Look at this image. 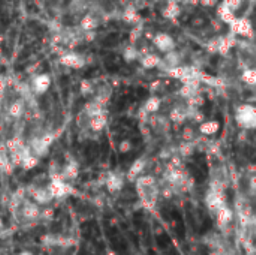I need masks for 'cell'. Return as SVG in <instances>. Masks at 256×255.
I'll use <instances>...</instances> for the list:
<instances>
[{
    "label": "cell",
    "instance_id": "obj_1",
    "mask_svg": "<svg viewBox=\"0 0 256 255\" xmlns=\"http://www.w3.org/2000/svg\"><path fill=\"white\" fill-rule=\"evenodd\" d=\"M236 122L243 131H250L256 128V110L250 104H243L236 110Z\"/></svg>",
    "mask_w": 256,
    "mask_h": 255
},
{
    "label": "cell",
    "instance_id": "obj_2",
    "mask_svg": "<svg viewBox=\"0 0 256 255\" xmlns=\"http://www.w3.org/2000/svg\"><path fill=\"white\" fill-rule=\"evenodd\" d=\"M136 185V192L138 197L142 203L144 207L147 209H154V206L158 204L159 200V185H141V183H135Z\"/></svg>",
    "mask_w": 256,
    "mask_h": 255
},
{
    "label": "cell",
    "instance_id": "obj_3",
    "mask_svg": "<svg viewBox=\"0 0 256 255\" xmlns=\"http://www.w3.org/2000/svg\"><path fill=\"white\" fill-rule=\"evenodd\" d=\"M46 188H48V191H50V194L52 195L54 200L56 198H64V197H68V195L75 192L72 185L69 182L62 180L60 177H52Z\"/></svg>",
    "mask_w": 256,
    "mask_h": 255
},
{
    "label": "cell",
    "instance_id": "obj_4",
    "mask_svg": "<svg viewBox=\"0 0 256 255\" xmlns=\"http://www.w3.org/2000/svg\"><path fill=\"white\" fill-rule=\"evenodd\" d=\"M147 125L159 135H165L171 131V120L168 119V116H164V114H150L148 117V122Z\"/></svg>",
    "mask_w": 256,
    "mask_h": 255
},
{
    "label": "cell",
    "instance_id": "obj_5",
    "mask_svg": "<svg viewBox=\"0 0 256 255\" xmlns=\"http://www.w3.org/2000/svg\"><path fill=\"white\" fill-rule=\"evenodd\" d=\"M206 204H207V207H208V210L212 213H216L219 209L226 206V195H225V192L208 189V192L206 195Z\"/></svg>",
    "mask_w": 256,
    "mask_h": 255
},
{
    "label": "cell",
    "instance_id": "obj_6",
    "mask_svg": "<svg viewBox=\"0 0 256 255\" xmlns=\"http://www.w3.org/2000/svg\"><path fill=\"white\" fill-rule=\"evenodd\" d=\"M51 86V77L48 74H38L33 77L32 83H30V89L33 92L34 96L44 95Z\"/></svg>",
    "mask_w": 256,
    "mask_h": 255
},
{
    "label": "cell",
    "instance_id": "obj_7",
    "mask_svg": "<svg viewBox=\"0 0 256 255\" xmlns=\"http://www.w3.org/2000/svg\"><path fill=\"white\" fill-rule=\"evenodd\" d=\"M231 32L234 35H242V36H249L252 38L254 36V29H252V23L242 17V18H236L232 23H231Z\"/></svg>",
    "mask_w": 256,
    "mask_h": 255
},
{
    "label": "cell",
    "instance_id": "obj_8",
    "mask_svg": "<svg viewBox=\"0 0 256 255\" xmlns=\"http://www.w3.org/2000/svg\"><path fill=\"white\" fill-rule=\"evenodd\" d=\"M26 113H27V104H26V101L24 99H21V98H15L10 104H9V107H8V110H6V114L12 119V120H20V119H22L24 116H26Z\"/></svg>",
    "mask_w": 256,
    "mask_h": 255
},
{
    "label": "cell",
    "instance_id": "obj_9",
    "mask_svg": "<svg viewBox=\"0 0 256 255\" xmlns=\"http://www.w3.org/2000/svg\"><path fill=\"white\" fill-rule=\"evenodd\" d=\"M27 147L30 150V153L34 156V158H44L50 153V147L45 146L42 141H40V137H30L28 138V143H27Z\"/></svg>",
    "mask_w": 256,
    "mask_h": 255
},
{
    "label": "cell",
    "instance_id": "obj_10",
    "mask_svg": "<svg viewBox=\"0 0 256 255\" xmlns=\"http://www.w3.org/2000/svg\"><path fill=\"white\" fill-rule=\"evenodd\" d=\"M153 42L162 53H171L176 48V42H174L172 36H170L168 33H158L153 38Z\"/></svg>",
    "mask_w": 256,
    "mask_h": 255
},
{
    "label": "cell",
    "instance_id": "obj_11",
    "mask_svg": "<svg viewBox=\"0 0 256 255\" xmlns=\"http://www.w3.org/2000/svg\"><path fill=\"white\" fill-rule=\"evenodd\" d=\"M60 62L64 66L72 68V69H81L87 63V60L84 59V56L76 54V53H66V54H63L62 59H60Z\"/></svg>",
    "mask_w": 256,
    "mask_h": 255
},
{
    "label": "cell",
    "instance_id": "obj_12",
    "mask_svg": "<svg viewBox=\"0 0 256 255\" xmlns=\"http://www.w3.org/2000/svg\"><path fill=\"white\" fill-rule=\"evenodd\" d=\"M105 185L110 192H112V194L120 192L124 186V174L123 173H110L105 180Z\"/></svg>",
    "mask_w": 256,
    "mask_h": 255
},
{
    "label": "cell",
    "instance_id": "obj_13",
    "mask_svg": "<svg viewBox=\"0 0 256 255\" xmlns=\"http://www.w3.org/2000/svg\"><path fill=\"white\" fill-rule=\"evenodd\" d=\"M93 96H94V99H93L94 102H98L100 105H105L110 101V98L112 96V87L108 83H102V84L94 87V95Z\"/></svg>",
    "mask_w": 256,
    "mask_h": 255
},
{
    "label": "cell",
    "instance_id": "obj_14",
    "mask_svg": "<svg viewBox=\"0 0 256 255\" xmlns=\"http://www.w3.org/2000/svg\"><path fill=\"white\" fill-rule=\"evenodd\" d=\"M214 215H216L218 227H219L220 230L225 228V227H228V225H231L232 221H234V212H232L228 206H224V207L219 209Z\"/></svg>",
    "mask_w": 256,
    "mask_h": 255
},
{
    "label": "cell",
    "instance_id": "obj_15",
    "mask_svg": "<svg viewBox=\"0 0 256 255\" xmlns=\"http://www.w3.org/2000/svg\"><path fill=\"white\" fill-rule=\"evenodd\" d=\"M146 168H147V159L140 158V159H136V161L130 165V168H129V171H128V174H126L124 179H128L129 182H135V180L144 173Z\"/></svg>",
    "mask_w": 256,
    "mask_h": 255
},
{
    "label": "cell",
    "instance_id": "obj_16",
    "mask_svg": "<svg viewBox=\"0 0 256 255\" xmlns=\"http://www.w3.org/2000/svg\"><path fill=\"white\" fill-rule=\"evenodd\" d=\"M80 174V164L74 159H69V162L62 168L60 179L68 182V180H75Z\"/></svg>",
    "mask_w": 256,
    "mask_h": 255
},
{
    "label": "cell",
    "instance_id": "obj_17",
    "mask_svg": "<svg viewBox=\"0 0 256 255\" xmlns=\"http://www.w3.org/2000/svg\"><path fill=\"white\" fill-rule=\"evenodd\" d=\"M106 123H108V116L106 114L92 117L90 122H88V131L92 134H100L106 128Z\"/></svg>",
    "mask_w": 256,
    "mask_h": 255
},
{
    "label": "cell",
    "instance_id": "obj_18",
    "mask_svg": "<svg viewBox=\"0 0 256 255\" xmlns=\"http://www.w3.org/2000/svg\"><path fill=\"white\" fill-rule=\"evenodd\" d=\"M220 129V125L218 120H206L200 125V132L204 135V137H208V135H214L218 134Z\"/></svg>",
    "mask_w": 256,
    "mask_h": 255
},
{
    "label": "cell",
    "instance_id": "obj_19",
    "mask_svg": "<svg viewBox=\"0 0 256 255\" xmlns=\"http://www.w3.org/2000/svg\"><path fill=\"white\" fill-rule=\"evenodd\" d=\"M84 111L87 113V116L92 119V117H96V116H100V114H106L105 111V105H100L94 101H90L86 107H84Z\"/></svg>",
    "mask_w": 256,
    "mask_h": 255
},
{
    "label": "cell",
    "instance_id": "obj_20",
    "mask_svg": "<svg viewBox=\"0 0 256 255\" xmlns=\"http://www.w3.org/2000/svg\"><path fill=\"white\" fill-rule=\"evenodd\" d=\"M141 60V65L147 69H152V68H158L159 63H160V57L158 54H153V53H147L144 56L140 57Z\"/></svg>",
    "mask_w": 256,
    "mask_h": 255
},
{
    "label": "cell",
    "instance_id": "obj_21",
    "mask_svg": "<svg viewBox=\"0 0 256 255\" xmlns=\"http://www.w3.org/2000/svg\"><path fill=\"white\" fill-rule=\"evenodd\" d=\"M160 107H162V98H159V96H152V98H148L147 101H146V104H144V110L148 113V114H156L159 110H160Z\"/></svg>",
    "mask_w": 256,
    "mask_h": 255
},
{
    "label": "cell",
    "instance_id": "obj_22",
    "mask_svg": "<svg viewBox=\"0 0 256 255\" xmlns=\"http://www.w3.org/2000/svg\"><path fill=\"white\" fill-rule=\"evenodd\" d=\"M196 150V146L195 143H182L178 147H177V155L182 158V159H186V158H190Z\"/></svg>",
    "mask_w": 256,
    "mask_h": 255
},
{
    "label": "cell",
    "instance_id": "obj_23",
    "mask_svg": "<svg viewBox=\"0 0 256 255\" xmlns=\"http://www.w3.org/2000/svg\"><path fill=\"white\" fill-rule=\"evenodd\" d=\"M242 80L249 86V87H254L256 84V71L254 68H248L243 71V75H242Z\"/></svg>",
    "mask_w": 256,
    "mask_h": 255
},
{
    "label": "cell",
    "instance_id": "obj_24",
    "mask_svg": "<svg viewBox=\"0 0 256 255\" xmlns=\"http://www.w3.org/2000/svg\"><path fill=\"white\" fill-rule=\"evenodd\" d=\"M94 84L90 80H82L81 81V95L82 96H93L94 95Z\"/></svg>",
    "mask_w": 256,
    "mask_h": 255
},
{
    "label": "cell",
    "instance_id": "obj_25",
    "mask_svg": "<svg viewBox=\"0 0 256 255\" xmlns=\"http://www.w3.org/2000/svg\"><path fill=\"white\" fill-rule=\"evenodd\" d=\"M182 140L184 143H194L196 140V132L192 126H184V129L182 131Z\"/></svg>",
    "mask_w": 256,
    "mask_h": 255
},
{
    "label": "cell",
    "instance_id": "obj_26",
    "mask_svg": "<svg viewBox=\"0 0 256 255\" xmlns=\"http://www.w3.org/2000/svg\"><path fill=\"white\" fill-rule=\"evenodd\" d=\"M88 122H90V117H88L87 113L82 110V111L78 114V117H76V125H78L80 131H87V129H88Z\"/></svg>",
    "mask_w": 256,
    "mask_h": 255
},
{
    "label": "cell",
    "instance_id": "obj_27",
    "mask_svg": "<svg viewBox=\"0 0 256 255\" xmlns=\"http://www.w3.org/2000/svg\"><path fill=\"white\" fill-rule=\"evenodd\" d=\"M123 56H124V59H126L128 62H134V60L140 59V51H138V48H136V47L129 45V47L124 50Z\"/></svg>",
    "mask_w": 256,
    "mask_h": 255
},
{
    "label": "cell",
    "instance_id": "obj_28",
    "mask_svg": "<svg viewBox=\"0 0 256 255\" xmlns=\"http://www.w3.org/2000/svg\"><path fill=\"white\" fill-rule=\"evenodd\" d=\"M180 14V8L177 6V3H170L166 8H165V11H164V15L166 17V18H176L177 15Z\"/></svg>",
    "mask_w": 256,
    "mask_h": 255
},
{
    "label": "cell",
    "instance_id": "obj_29",
    "mask_svg": "<svg viewBox=\"0 0 256 255\" xmlns=\"http://www.w3.org/2000/svg\"><path fill=\"white\" fill-rule=\"evenodd\" d=\"M54 218V209L50 206H44L40 207V215H39V221H51Z\"/></svg>",
    "mask_w": 256,
    "mask_h": 255
},
{
    "label": "cell",
    "instance_id": "obj_30",
    "mask_svg": "<svg viewBox=\"0 0 256 255\" xmlns=\"http://www.w3.org/2000/svg\"><path fill=\"white\" fill-rule=\"evenodd\" d=\"M38 164H39V159H38V158H34L33 155H30V156H27V158H24V159H22L21 167H22L24 170H32V168H34Z\"/></svg>",
    "mask_w": 256,
    "mask_h": 255
},
{
    "label": "cell",
    "instance_id": "obj_31",
    "mask_svg": "<svg viewBox=\"0 0 256 255\" xmlns=\"http://www.w3.org/2000/svg\"><path fill=\"white\" fill-rule=\"evenodd\" d=\"M9 84H8V75L0 74V95H3L8 90Z\"/></svg>",
    "mask_w": 256,
    "mask_h": 255
},
{
    "label": "cell",
    "instance_id": "obj_32",
    "mask_svg": "<svg viewBox=\"0 0 256 255\" xmlns=\"http://www.w3.org/2000/svg\"><path fill=\"white\" fill-rule=\"evenodd\" d=\"M130 149H132V144H130V141H128V140L122 141L120 146H118V150H120L122 153H128V152H130Z\"/></svg>",
    "mask_w": 256,
    "mask_h": 255
},
{
    "label": "cell",
    "instance_id": "obj_33",
    "mask_svg": "<svg viewBox=\"0 0 256 255\" xmlns=\"http://www.w3.org/2000/svg\"><path fill=\"white\" fill-rule=\"evenodd\" d=\"M148 117H150V114H148L144 108H141V110H140V113H138V119H140V122H141V123H147V122H148Z\"/></svg>",
    "mask_w": 256,
    "mask_h": 255
},
{
    "label": "cell",
    "instance_id": "obj_34",
    "mask_svg": "<svg viewBox=\"0 0 256 255\" xmlns=\"http://www.w3.org/2000/svg\"><path fill=\"white\" fill-rule=\"evenodd\" d=\"M200 3L202 5V6H216L218 3H219V0H200Z\"/></svg>",
    "mask_w": 256,
    "mask_h": 255
},
{
    "label": "cell",
    "instance_id": "obj_35",
    "mask_svg": "<svg viewBox=\"0 0 256 255\" xmlns=\"http://www.w3.org/2000/svg\"><path fill=\"white\" fill-rule=\"evenodd\" d=\"M210 255H224V251H212Z\"/></svg>",
    "mask_w": 256,
    "mask_h": 255
},
{
    "label": "cell",
    "instance_id": "obj_36",
    "mask_svg": "<svg viewBox=\"0 0 256 255\" xmlns=\"http://www.w3.org/2000/svg\"><path fill=\"white\" fill-rule=\"evenodd\" d=\"M4 230V224H3V221L0 219V231H3Z\"/></svg>",
    "mask_w": 256,
    "mask_h": 255
},
{
    "label": "cell",
    "instance_id": "obj_37",
    "mask_svg": "<svg viewBox=\"0 0 256 255\" xmlns=\"http://www.w3.org/2000/svg\"><path fill=\"white\" fill-rule=\"evenodd\" d=\"M18 255H33L32 252H28V251H24V252H20Z\"/></svg>",
    "mask_w": 256,
    "mask_h": 255
},
{
    "label": "cell",
    "instance_id": "obj_38",
    "mask_svg": "<svg viewBox=\"0 0 256 255\" xmlns=\"http://www.w3.org/2000/svg\"><path fill=\"white\" fill-rule=\"evenodd\" d=\"M249 2H250V3H254V0H249Z\"/></svg>",
    "mask_w": 256,
    "mask_h": 255
}]
</instances>
